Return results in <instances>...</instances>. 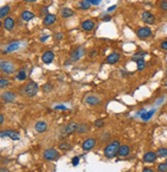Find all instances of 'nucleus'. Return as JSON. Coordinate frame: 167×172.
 <instances>
[{
	"instance_id": "nucleus-1",
	"label": "nucleus",
	"mask_w": 167,
	"mask_h": 172,
	"mask_svg": "<svg viewBox=\"0 0 167 172\" xmlns=\"http://www.w3.org/2000/svg\"><path fill=\"white\" fill-rule=\"evenodd\" d=\"M119 148H120V142L118 140L112 141L104 148V156L108 158V159H112L118 154Z\"/></svg>"
},
{
	"instance_id": "nucleus-30",
	"label": "nucleus",
	"mask_w": 167,
	"mask_h": 172,
	"mask_svg": "<svg viewBox=\"0 0 167 172\" xmlns=\"http://www.w3.org/2000/svg\"><path fill=\"white\" fill-rule=\"evenodd\" d=\"M59 148L61 149V150H69L70 148H71V145L69 144L68 142H61L60 144H59Z\"/></svg>"
},
{
	"instance_id": "nucleus-16",
	"label": "nucleus",
	"mask_w": 167,
	"mask_h": 172,
	"mask_svg": "<svg viewBox=\"0 0 167 172\" xmlns=\"http://www.w3.org/2000/svg\"><path fill=\"white\" fill-rule=\"evenodd\" d=\"M120 60V54L119 53H112L106 57V62L108 64H115Z\"/></svg>"
},
{
	"instance_id": "nucleus-31",
	"label": "nucleus",
	"mask_w": 167,
	"mask_h": 172,
	"mask_svg": "<svg viewBox=\"0 0 167 172\" xmlns=\"http://www.w3.org/2000/svg\"><path fill=\"white\" fill-rule=\"evenodd\" d=\"M158 172H167V163H161L158 165Z\"/></svg>"
},
{
	"instance_id": "nucleus-17",
	"label": "nucleus",
	"mask_w": 167,
	"mask_h": 172,
	"mask_svg": "<svg viewBox=\"0 0 167 172\" xmlns=\"http://www.w3.org/2000/svg\"><path fill=\"white\" fill-rule=\"evenodd\" d=\"M95 24L92 20H86L82 23V28L85 30V31H91V30L94 29Z\"/></svg>"
},
{
	"instance_id": "nucleus-22",
	"label": "nucleus",
	"mask_w": 167,
	"mask_h": 172,
	"mask_svg": "<svg viewBox=\"0 0 167 172\" xmlns=\"http://www.w3.org/2000/svg\"><path fill=\"white\" fill-rule=\"evenodd\" d=\"M130 153V148L129 146L127 145H122L120 146V148H119V151H118V154L121 157H127Z\"/></svg>"
},
{
	"instance_id": "nucleus-46",
	"label": "nucleus",
	"mask_w": 167,
	"mask_h": 172,
	"mask_svg": "<svg viewBox=\"0 0 167 172\" xmlns=\"http://www.w3.org/2000/svg\"><path fill=\"white\" fill-rule=\"evenodd\" d=\"M116 7H117L116 5H112V6H110V7L107 8V12H112L114 10H116Z\"/></svg>"
},
{
	"instance_id": "nucleus-18",
	"label": "nucleus",
	"mask_w": 167,
	"mask_h": 172,
	"mask_svg": "<svg viewBox=\"0 0 167 172\" xmlns=\"http://www.w3.org/2000/svg\"><path fill=\"white\" fill-rule=\"evenodd\" d=\"M56 21H57V17L55 15H52V14H49L44 18V24L46 26H50V25L55 23Z\"/></svg>"
},
{
	"instance_id": "nucleus-3",
	"label": "nucleus",
	"mask_w": 167,
	"mask_h": 172,
	"mask_svg": "<svg viewBox=\"0 0 167 172\" xmlns=\"http://www.w3.org/2000/svg\"><path fill=\"white\" fill-rule=\"evenodd\" d=\"M44 158L47 161H55L56 159L59 158V153L54 148L46 149V150L44 151Z\"/></svg>"
},
{
	"instance_id": "nucleus-50",
	"label": "nucleus",
	"mask_w": 167,
	"mask_h": 172,
	"mask_svg": "<svg viewBox=\"0 0 167 172\" xmlns=\"http://www.w3.org/2000/svg\"><path fill=\"white\" fill-rule=\"evenodd\" d=\"M25 1H27V2H35V1H37V0H25Z\"/></svg>"
},
{
	"instance_id": "nucleus-26",
	"label": "nucleus",
	"mask_w": 167,
	"mask_h": 172,
	"mask_svg": "<svg viewBox=\"0 0 167 172\" xmlns=\"http://www.w3.org/2000/svg\"><path fill=\"white\" fill-rule=\"evenodd\" d=\"M136 64H137V70H139V72L143 70L144 67H146V61H144L143 58L137 59V60H136Z\"/></svg>"
},
{
	"instance_id": "nucleus-5",
	"label": "nucleus",
	"mask_w": 167,
	"mask_h": 172,
	"mask_svg": "<svg viewBox=\"0 0 167 172\" xmlns=\"http://www.w3.org/2000/svg\"><path fill=\"white\" fill-rule=\"evenodd\" d=\"M84 53H85V50L83 47L75 48V49L70 53V59H71L72 61H78V59L82 58V56L84 55Z\"/></svg>"
},
{
	"instance_id": "nucleus-21",
	"label": "nucleus",
	"mask_w": 167,
	"mask_h": 172,
	"mask_svg": "<svg viewBox=\"0 0 167 172\" xmlns=\"http://www.w3.org/2000/svg\"><path fill=\"white\" fill-rule=\"evenodd\" d=\"M155 111H156L155 109H152V110H150V111H144V110H143V112L140 114L141 119L144 120V121H148V120H150V119H151V118H152L153 115L155 114Z\"/></svg>"
},
{
	"instance_id": "nucleus-28",
	"label": "nucleus",
	"mask_w": 167,
	"mask_h": 172,
	"mask_svg": "<svg viewBox=\"0 0 167 172\" xmlns=\"http://www.w3.org/2000/svg\"><path fill=\"white\" fill-rule=\"evenodd\" d=\"M157 156L159 158H167V148L161 147L157 150Z\"/></svg>"
},
{
	"instance_id": "nucleus-42",
	"label": "nucleus",
	"mask_w": 167,
	"mask_h": 172,
	"mask_svg": "<svg viewBox=\"0 0 167 172\" xmlns=\"http://www.w3.org/2000/svg\"><path fill=\"white\" fill-rule=\"evenodd\" d=\"M97 53H98V51H97V50H92V51L91 52H90V57H94V56H96V55H97Z\"/></svg>"
},
{
	"instance_id": "nucleus-6",
	"label": "nucleus",
	"mask_w": 167,
	"mask_h": 172,
	"mask_svg": "<svg viewBox=\"0 0 167 172\" xmlns=\"http://www.w3.org/2000/svg\"><path fill=\"white\" fill-rule=\"evenodd\" d=\"M152 35V30L149 27H140L137 30V36L141 39L148 38Z\"/></svg>"
},
{
	"instance_id": "nucleus-19",
	"label": "nucleus",
	"mask_w": 167,
	"mask_h": 172,
	"mask_svg": "<svg viewBox=\"0 0 167 172\" xmlns=\"http://www.w3.org/2000/svg\"><path fill=\"white\" fill-rule=\"evenodd\" d=\"M20 48V43L19 42H13V43L8 44L6 49L4 50V53H10V52H13L16 51V50H18Z\"/></svg>"
},
{
	"instance_id": "nucleus-8",
	"label": "nucleus",
	"mask_w": 167,
	"mask_h": 172,
	"mask_svg": "<svg viewBox=\"0 0 167 172\" xmlns=\"http://www.w3.org/2000/svg\"><path fill=\"white\" fill-rule=\"evenodd\" d=\"M78 125L76 122H69L68 125H66L64 126V133L66 135H71L75 132H78Z\"/></svg>"
},
{
	"instance_id": "nucleus-4",
	"label": "nucleus",
	"mask_w": 167,
	"mask_h": 172,
	"mask_svg": "<svg viewBox=\"0 0 167 172\" xmlns=\"http://www.w3.org/2000/svg\"><path fill=\"white\" fill-rule=\"evenodd\" d=\"M0 67H1L2 72L5 73V74H12L13 70H15V66L10 61L2 60L1 63H0Z\"/></svg>"
},
{
	"instance_id": "nucleus-37",
	"label": "nucleus",
	"mask_w": 167,
	"mask_h": 172,
	"mask_svg": "<svg viewBox=\"0 0 167 172\" xmlns=\"http://www.w3.org/2000/svg\"><path fill=\"white\" fill-rule=\"evenodd\" d=\"M160 8L162 10H167V0H162L160 2Z\"/></svg>"
},
{
	"instance_id": "nucleus-39",
	"label": "nucleus",
	"mask_w": 167,
	"mask_h": 172,
	"mask_svg": "<svg viewBox=\"0 0 167 172\" xmlns=\"http://www.w3.org/2000/svg\"><path fill=\"white\" fill-rule=\"evenodd\" d=\"M71 162H72V165L73 166H76L80 163V158L78 157H74V158H72V160H71Z\"/></svg>"
},
{
	"instance_id": "nucleus-44",
	"label": "nucleus",
	"mask_w": 167,
	"mask_h": 172,
	"mask_svg": "<svg viewBox=\"0 0 167 172\" xmlns=\"http://www.w3.org/2000/svg\"><path fill=\"white\" fill-rule=\"evenodd\" d=\"M41 14H42V15H49V14H47V7H44V8H42V10H41Z\"/></svg>"
},
{
	"instance_id": "nucleus-10",
	"label": "nucleus",
	"mask_w": 167,
	"mask_h": 172,
	"mask_svg": "<svg viewBox=\"0 0 167 172\" xmlns=\"http://www.w3.org/2000/svg\"><path fill=\"white\" fill-rule=\"evenodd\" d=\"M3 27L7 31H12L13 28H15V20L13 18H10V17L5 18V20L3 21Z\"/></svg>"
},
{
	"instance_id": "nucleus-34",
	"label": "nucleus",
	"mask_w": 167,
	"mask_h": 172,
	"mask_svg": "<svg viewBox=\"0 0 167 172\" xmlns=\"http://www.w3.org/2000/svg\"><path fill=\"white\" fill-rule=\"evenodd\" d=\"M52 89H53V86H52V84H50V83L44 84V85L42 86V91L44 92H49Z\"/></svg>"
},
{
	"instance_id": "nucleus-29",
	"label": "nucleus",
	"mask_w": 167,
	"mask_h": 172,
	"mask_svg": "<svg viewBox=\"0 0 167 172\" xmlns=\"http://www.w3.org/2000/svg\"><path fill=\"white\" fill-rule=\"evenodd\" d=\"M26 78H27L26 72H25L24 70H19V73L17 74V79H18V80H20V81H23V80H25Z\"/></svg>"
},
{
	"instance_id": "nucleus-2",
	"label": "nucleus",
	"mask_w": 167,
	"mask_h": 172,
	"mask_svg": "<svg viewBox=\"0 0 167 172\" xmlns=\"http://www.w3.org/2000/svg\"><path fill=\"white\" fill-rule=\"evenodd\" d=\"M37 91H38V85L34 82V81H29L23 88L24 94L29 98L34 97V95L37 94Z\"/></svg>"
},
{
	"instance_id": "nucleus-33",
	"label": "nucleus",
	"mask_w": 167,
	"mask_h": 172,
	"mask_svg": "<svg viewBox=\"0 0 167 172\" xmlns=\"http://www.w3.org/2000/svg\"><path fill=\"white\" fill-rule=\"evenodd\" d=\"M90 6H91V4L89 3V2H87V1H82L80 2V7L82 8V10H89Z\"/></svg>"
},
{
	"instance_id": "nucleus-51",
	"label": "nucleus",
	"mask_w": 167,
	"mask_h": 172,
	"mask_svg": "<svg viewBox=\"0 0 167 172\" xmlns=\"http://www.w3.org/2000/svg\"><path fill=\"white\" fill-rule=\"evenodd\" d=\"M127 172H129V171H127Z\"/></svg>"
},
{
	"instance_id": "nucleus-15",
	"label": "nucleus",
	"mask_w": 167,
	"mask_h": 172,
	"mask_svg": "<svg viewBox=\"0 0 167 172\" xmlns=\"http://www.w3.org/2000/svg\"><path fill=\"white\" fill-rule=\"evenodd\" d=\"M2 100L6 103H12L16 100V94L13 91H5L2 94Z\"/></svg>"
},
{
	"instance_id": "nucleus-25",
	"label": "nucleus",
	"mask_w": 167,
	"mask_h": 172,
	"mask_svg": "<svg viewBox=\"0 0 167 172\" xmlns=\"http://www.w3.org/2000/svg\"><path fill=\"white\" fill-rule=\"evenodd\" d=\"M10 12V7L8 6V5H5V6H2L1 7V10H0V18L3 19L5 18L8 14Z\"/></svg>"
},
{
	"instance_id": "nucleus-49",
	"label": "nucleus",
	"mask_w": 167,
	"mask_h": 172,
	"mask_svg": "<svg viewBox=\"0 0 167 172\" xmlns=\"http://www.w3.org/2000/svg\"><path fill=\"white\" fill-rule=\"evenodd\" d=\"M56 108H57V109H62V110H65V109H66L64 106H58V107H56Z\"/></svg>"
},
{
	"instance_id": "nucleus-23",
	"label": "nucleus",
	"mask_w": 167,
	"mask_h": 172,
	"mask_svg": "<svg viewBox=\"0 0 167 172\" xmlns=\"http://www.w3.org/2000/svg\"><path fill=\"white\" fill-rule=\"evenodd\" d=\"M73 15H74V12H73L71 8L64 7L61 10V16L63 17V18H70V17Z\"/></svg>"
},
{
	"instance_id": "nucleus-24",
	"label": "nucleus",
	"mask_w": 167,
	"mask_h": 172,
	"mask_svg": "<svg viewBox=\"0 0 167 172\" xmlns=\"http://www.w3.org/2000/svg\"><path fill=\"white\" fill-rule=\"evenodd\" d=\"M34 14H33L32 12H29V10H25V12L22 13V19L24 20V21H30V20H32L33 18H34Z\"/></svg>"
},
{
	"instance_id": "nucleus-47",
	"label": "nucleus",
	"mask_w": 167,
	"mask_h": 172,
	"mask_svg": "<svg viewBox=\"0 0 167 172\" xmlns=\"http://www.w3.org/2000/svg\"><path fill=\"white\" fill-rule=\"evenodd\" d=\"M4 121V115L1 114V116H0V123H3Z\"/></svg>"
},
{
	"instance_id": "nucleus-7",
	"label": "nucleus",
	"mask_w": 167,
	"mask_h": 172,
	"mask_svg": "<svg viewBox=\"0 0 167 172\" xmlns=\"http://www.w3.org/2000/svg\"><path fill=\"white\" fill-rule=\"evenodd\" d=\"M95 145H96V140L93 139V138H88V139H86L83 142L82 148H83V150L85 151H89V150H91Z\"/></svg>"
},
{
	"instance_id": "nucleus-52",
	"label": "nucleus",
	"mask_w": 167,
	"mask_h": 172,
	"mask_svg": "<svg viewBox=\"0 0 167 172\" xmlns=\"http://www.w3.org/2000/svg\"><path fill=\"white\" fill-rule=\"evenodd\" d=\"M166 72H167V70H166Z\"/></svg>"
},
{
	"instance_id": "nucleus-9",
	"label": "nucleus",
	"mask_w": 167,
	"mask_h": 172,
	"mask_svg": "<svg viewBox=\"0 0 167 172\" xmlns=\"http://www.w3.org/2000/svg\"><path fill=\"white\" fill-rule=\"evenodd\" d=\"M141 19H142V21L144 22V23L150 24V25L154 24L155 20H156L155 16L150 12H143L142 15H141Z\"/></svg>"
},
{
	"instance_id": "nucleus-40",
	"label": "nucleus",
	"mask_w": 167,
	"mask_h": 172,
	"mask_svg": "<svg viewBox=\"0 0 167 172\" xmlns=\"http://www.w3.org/2000/svg\"><path fill=\"white\" fill-rule=\"evenodd\" d=\"M63 38V33L62 32H58L55 34V39L56 41H61V39Z\"/></svg>"
},
{
	"instance_id": "nucleus-41",
	"label": "nucleus",
	"mask_w": 167,
	"mask_h": 172,
	"mask_svg": "<svg viewBox=\"0 0 167 172\" xmlns=\"http://www.w3.org/2000/svg\"><path fill=\"white\" fill-rule=\"evenodd\" d=\"M161 49L166 50V51H167V41L162 42V43H161Z\"/></svg>"
},
{
	"instance_id": "nucleus-48",
	"label": "nucleus",
	"mask_w": 167,
	"mask_h": 172,
	"mask_svg": "<svg viewBox=\"0 0 167 172\" xmlns=\"http://www.w3.org/2000/svg\"><path fill=\"white\" fill-rule=\"evenodd\" d=\"M47 38H49V35H44V38H41L40 41H41V42H44V41H46V39H47Z\"/></svg>"
},
{
	"instance_id": "nucleus-14",
	"label": "nucleus",
	"mask_w": 167,
	"mask_h": 172,
	"mask_svg": "<svg viewBox=\"0 0 167 172\" xmlns=\"http://www.w3.org/2000/svg\"><path fill=\"white\" fill-rule=\"evenodd\" d=\"M0 135H1L2 138L9 137L10 139H13V140H19L20 139L19 133H17V132H13V131H2Z\"/></svg>"
},
{
	"instance_id": "nucleus-36",
	"label": "nucleus",
	"mask_w": 167,
	"mask_h": 172,
	"mask_svg": "<svg viewBox=\"0 0 167 172\" xmlns=\"http://www.w3.org/2000/svg\"><path fill=\"white\" fill-rule=\"evenodd\" d=\"M95 126L96 128H102V126H104V121L102 119H97L95 121Z\"/></svg>"
},
{
	"instance_id": "nucleus-38",
	"label": "nucleus",
	"mask_w": 167,
	"mask_h": 172,
	"mask_svg": "<svg viewBox=\"0 0 167 172\" xmlns=\"http://www.w3.org/2000/svg\"><path fill=\"white\" fill-rule=\"evenodd\" d=\"M85 1L89 2L90 4H94V5H99L101 2V0H85Z\"/></svg>"
},
{
	"instance_id": "nucleus-45",
	"label": "nucleus",
	"mask_w": 167,
	"mask_h": 172,
	"mask_svg": "<svg viewBox=\"0 0 167 172\" xmlns=\"http://www.w3.org/2000/svg\"><path fill=\"white\" fill-rule=\"evenodd\" d=\"M142 172H155V171L153 170L152 168H148V167H146V168H144V169H143V171H142Z\"/></svg>"
},
{
	"instance_id": "nucleus-43",
	"label": "nucleus",
	"mask_w": 167,
	"mask_h": 172,
	"mask_svg": "<svg viewBox=\"0 0 167 172\" xmlns=\"http://www.w3.org/2000/svg\"><path fill=\"white\" fill-rule=\"evenodd\" d=\"M110 19H112V17H110V16H104V17H103V21H104V22H108V21H110Z\"/></svg>"
},
{
	"instance_id": "nucleus-12",
	"label": "nucleus",
	"mask_w": 167,
	"mask_h": 172,
	"mask_svg": "<svg viewBox=\"0 0 167 172\" xmlns=\"http://www.w3.org/2000/svg\"><path fill=\"white\" fill-rule=\"evenodd\" d=\"M157 153H154V151H148V153L144 154L143 156V161L146 163H154L156 160H157Z\"/></svg>"
},
{
	"instance_id": "nucleus-20",
	"label": "nucleus",
	"mask_w": 167,
	"mask_h": 172,
	"mask_svg": "<svg viewBox=\"0 0 167 172\" xmlns=\"http://www.w3.org/2000/svg\"><path fill=\"white\" fill-rule=\"evenodd\" d=\"M47 129V125L44 121H38V122L35 123V131L38 132V133H44L46 132Z\"/></svg>"
},
{
	"instance_id": "nucleus-13",
	"label": "nucleus",
	"mask_w": 167,
	"mask_h": 172,
	"mask_svg": "<svg viewBox=\"0 0 167 172\" xmlns=\"http://www.w3.org/2000/svg\"><path fill=\"white\" fill-rule=\"evenodd\" d=\"M54 58H55V55H54V53L52 51H46L44 53V55L41 56L42 61L46 64H50L54 60Z\"/></svg>"
},
{
	"instance_id": "nucleus-11",
	"label": "nucleus",
	"mask_w": 167,
	"mask_h": 172,
	"mask_svg": "<svg viewBox=\"0 0 167 172\" xmlns=\"http://www.w3.org/2000/svg\"><path fill=\"white\" fill-rule=\"evenodd\" d=\"M85 102L90 106H95V105H99L101 101H100V98L98 97H96V95H88V97L85 98Z\"/></svg>"
},
{
	"instance_id": "nucleus-27",
	"label": "nucleus",
	"mask_w": 167,
	"mask_h": 172,
	"mask_svg": "<svg viewBox=\"0 0 167 172\" xmlns=\"http://www.w3.org/2000/svg\"><path fill=\"white\" fill-rule=\"evenodd\" d=\"M89 131V125H87V123H82V125L78 126V133H86V132Z\"/></svg>"
},
{
	"instance_id": "nucleus-32",
	"label": "nucleus",
	"mask_w": 167,
	"mask_h": 172,
	"mask_svg": "<svg viewBox=\"0 0 167 172\" xmlns=\"http://www.w3.org/2000/svg\"><path fill=\"white\" fill-rule=\"evenodd\" d=\"M8 85H9V82H8L7 79H4V78L0 79V87H1V88H5V87H7Z\"/></svg>"
},
{
	"instance_id": "nucleus-35",
	"label": "nucleus",
	"mask_w": 167,
	"mask_h": 172,
	"mask_svg": "<svg viewBox=\"0 0 167 172\" xmlns=\"http://www.w3.org/2000/svg\"><path fill=\"white\" fill-rule=\"evenodd\" d=\"M146 55V52H138L136 53L134 56H133V59H135V60H137V59H140V58H143V56Z\"/></svg>"
}]
</instances>
